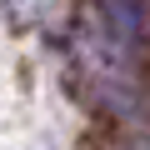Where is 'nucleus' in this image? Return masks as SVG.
Returning <instances> with one entry per match:
<instances>
[{"label": "nucleus", "instance_id": "obj_1", "mask_svg": "<svg viewBox=\"0 0 150 150\" xmlns=\"http://www.w3.org/2000/svg\"><path fill=\"white\" fill-rule=\"evenodd\" d=\"M95 5L115 45H135L145 35V0H95Z\"/></svg>", "mask_w": 150, "mask_h": 150}]
</instances>
